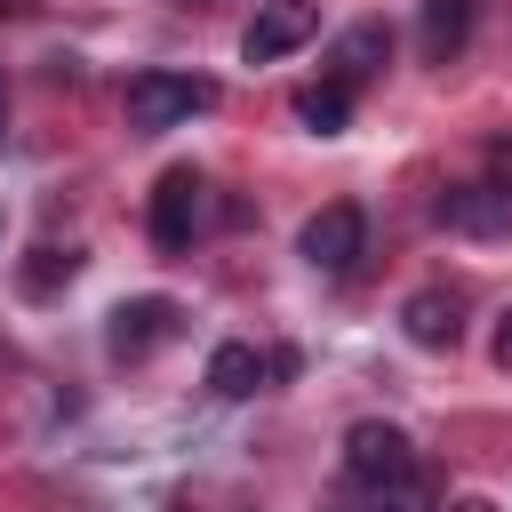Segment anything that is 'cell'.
Returning <instances> with one entry per match:
<instances>
[{
	"mask_svg": "<svg viewBox=\"0 0 512 512\" xmlns=\"http://www.w3.org/2000/svg\"><path fill=\"white\" fill-rule=\"evenodd\" d=\"M176 304L168 296H128V304H112V320H104V352L112 360H152L168 336H176Z\"/></svg>",
	"mask_w": 512,
	"mask_h": 512,
	"instance_id": "5b68a950",
	"label": "cell"
},
{
	"mask_svg": "<svg viewBox=\"0 0 512 512\" xmlns=\"http://www.w3.org/2000/svg\"><path fill=\"white\" fill-rule=\"evenodd\" d=\"M0 360H8V344H0Z\"/></svg>",
	"mask_w": 512,
	"mask_h": 512,
	"instance_id": "ffe728a7",
	"label": "cell"
},
{
	"mask_svg": "<svg viewBox=\"0 0 512 512\" xmlns=\"http://www.w3.org/2000/svg\"><path fill=\"white\" fill-rule=\"evenodd\" d=\"M400 328H408V344H424V352H456V336H464V304H456L448 288H416V296L400 304Z\"/></svg>",
	"mask_w": 512,
	"mask_h": 512,
	"instance_id": "9c48e42d",
	"label": "cell"
},
{
	"mask_svg": "<svg viewBox=\"0 0 512 512\" xmlns=\"http://www.w3.org/2000/svg\"><path fill=\"white\" fill-rule=\"evenodd\" d=\"M296 248H304V264H312V272L344 280V272L368 256V216H360L352 200H328V208L304 224V240H296Z\"/></svg>",
	"mask_w": 512,
	"mask_h": 512,
	"instance_id": "277c9868",
	"label": "cell"
},
{
	"mask_svg": "<svg viewBox=\"0 0 512 512\" xmlns=\"http://www.w3.org/2000/svg\"><path fill=\"white\" fill-rule=\"evenodd\" d=\"M440 512H496L488 496H456V504H440Z\"/></svg>",
	"mask_w": 512,
	"mask_h": 512,
	"instance_id": "2e32d148",
	"label": "cell"
},
{
	"mask_svg": "<svg viewBox=\"0 0 512 512\" xmlns=\"http://www.w3.org/2000/svg\"><path fill=\"white\" fill-rule=\"evenodd\" d=\"M120 104H128V128L136 136H160V128H184L192 112H208L216 104V80H200V72H136Z\"/></svg>",
	"mask_w": 512,
	"mask_h": 512,
	"instance_id": "6da1fadb",
	"label": "cell"
},
{
	"mask_svg": "<svg viewBox=\"0 0 512 512\" xmlns=\"http://www.w3.org/2000/svg\"><path fill=\"white\" fill-rule=\"evenodd\" d=\"M376 512H440V504H432V480H424V472H408V480L376 488Z\"/></svg>",
	"mask_w": 512,
	"mask_h": 512,
	"instance_id": "5bb4252c",
	"label": "cell"
},
{
	"mask_svg": "<svg viewBox=\"0 0 512 512\" xmlns=\"http://www.w3.org/2000/svg\"><path fill=\"white\" fill-rule=\"evenodd\" d=\"M320 32V0H264L256 16H248V32H240V56L248 64H280L288 48H304Z\"/></svg>",
	"mask_w": 512,
	"mask_h": 512,
	"instance_id": "8992f818",
	"label": "cell"
},
{
	"mask_svg": "<svg viewBox=\"0 0 512 512\" xmlns=\"http://www.w3.org/2000/svg\"><path fill=\"white\" fill-rule=\"evenodd\" d=\"M496 368H504V376H512V312H504V320H496Z\"/></svg>",
	"mask_w": 512,
	"mask_h": 512,
	"instance_id": "9a60e30c",
	"label": "cell"
},
{
	"mask_svg": "<svg viewBox=\"0 0 512 512\" xmlns=\"http://www.w3.org/2000/svg\"><path fill=\"white\" fill-rule=\"evenodd\" d=\"M384 64H392V24H384V16L344 24V32H336V48H328V80H344V88H368Z\"/></svg>",
	"mask_w": 512,
	"mask_h": 512,
	"instance_id": "ba28073f",
	"label": "cell"
},
{
	"mask_svg": "<svg viewBox=\"0 0 512 512\" xmlns=\"http://www.w3.org/2000/svg\"><path fill=\"white\" fill-rule=\"evenodd\" d=\"M344 472L376 496V488H392V480H408V472H416V440H408L400 424L368 416V424H352V432H344Z\"/></svg>",
	"mask_w": 512,
	"mask_h": 512,
	"instance_id": "7a4b0ae2",
	"label": "cell"
},
{
	"mask_svg": "<svg viewBox=\"0 0 512 512\" xmlns=\"http://www.w3.org/2000/svg\"><path fill=\"white\" fill-rule=\"evenodd\" d=\"M72 272H80V248H32V264L16 280H24V296H56V288H72Z\"/></svg>",
	"mask_w": 512,
	"mask_h": 512,
	"instance_id": "4fadbf2b",
	"label": "cell"
},
{
	"mask_svg": "<svg viewBox=\"0 0 512 512\" xmlns=\"http://www.w3.org/2000/svg\"><path fill=\"white\" fill-rule=\"evenodd\" d=\"M464 40H472V0H424V16H416V56H424V64H456Z\"/></svg>",
	"mask_w": 512,
	"mask_h": 512,
	"instance_id": "30bf717a",
	"label": "cell"
},
{
	"mask_svg": "<svg viewBox=\"0 0 512 512\" xmlns=\"http://www.w3.org/2000/svg\"><path fill=\"white\" fill-rule=\"evenodd\" d=\"M296 120H304L312 136H344V120H352V88L320 72L312 88H296Z\"/></svg>",
	"mask_w": 512,
	"mask_h": 512,
	"instance_id": "7c38bea8",
	"label": "cell"
},
{
	"mask_svg": "<svg viewBox=\"0 0 512 512\" xmlns=\"http://www.w3.org/2000/svg\"><path fill=\"white\" fill-rule=\"evenodd\" d=\"M184 8H208V0H184Z\"/></svg>",
	"mask_w": 512,
	"mask_h": 512,
	"instance_id": "d6986e66",
	"label": "cell"
},
{
	"mask_svg": "<svg viewBox=\"0 0 512 512\" xmlns=\"http://www.w3.org/2000/svg\"><path fill=\"white\" fill-rule=\"evenodd\" d=\"M0 120H8V80H0Z\"/></svg>",
	"mask_w": 512,
	"mask_h": 512,
	"instance_id": "ac0fdd59",
	"label": "cell"
},
{
	"mask_svg": "<svg viewBox=\"0 0 512 512\" xmlns=\"http://www.w3.org/2000/svg\"><path fill=\"white\" fill-rule=\"evenodd\" d=\"M264 376H272V360L256 344H240V336L208 352V392L216 400H248V392H264Z\"/></svg>",
	"mask_w": 512,
	"mask_h": 512,
	"instance_id": "8fae6325",
	"label": "cell"
},
{
	"mask_svg": "<svg viewBox=\"0 0 512 512\" xmlns=\"http://www.w3.org/2000/svg\"><path fill=\"white\" fill-rule=\"evenodd\" d=\"M168 512H192V496H176V504H168Z\"/></svg>",
	"mask_w": 512,
	"mask_h": 512,
	"instance_id": "e0dca14e",
	"label": "cell"
},
{
	"mask_svg": "<svg viewBox=\"0 0 512 512\" xmlns=\"http://www.w3.org/2000/svg\"><path fill=\"white\" fill-rule=\"evenodd\" d=\"M200 216H208V184H200V168H168V176L152 184V248L184 256V248L200 240Z\"/></svg>",
	"mask_w": 512,
	"mask_h": 512,
	"instance_id": "3957f363",
	"label": "cell"
},
{
	"mask_svg": "<svg viewBox=\"0 0 512 512\" xmlns=\"http://www.w3.org/2000/svg\"><path fill=\"white\" fill-rule=\"evenodd\" d=\"M440 224L464 232V240H504L512 232V184H448L440 192Z\"/></svg>",
	"mask_w": 512,
	"mask_h": 512,
	"instance_id": "52a82bcc",
	"label": "cell"
}]
</instances>
